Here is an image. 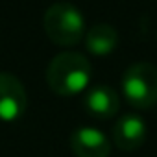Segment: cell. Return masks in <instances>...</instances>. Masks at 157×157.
I'll use <instances>...</instances> for the list:
<instances>
[{
  "mask_svg": "<svg viewBox=\"0 0 157 157\" xmlns=\"http://www.w3.org/2000/svg\"><path fill=\"white\" fill-rule=\"evenodd\" d=\"M122 93L128 104L137 109L157 104V67L146 61L128 67L122 76Z\"/></svg>",
  "mask_w": 157,
  "mask_h": 157,
  "instance_id": "3957f363",
  "label": "cell"
},
{
  "mask_svg": "<svg viewBox=\"0 0 157 157\" xmlns=\"http://www.w3.org/2000/svg\"><path fill=\"white\" fill-rule=\"evenodd\" d=\"M91 63L78 52L57 54L46 68L48 87L61 96H74L87 89L91 82Z\"/></svg>",
  "mask_w": 157,
  "mask_h": 157,
  "instance_id": "6da1fadb",
  "label": "cell"
},
{
  "mask_svg": "<svg viewBox=\"0 0 157 157\" xmlns=\"http://www.w3.org/2000/svg\"><path fill=\"white\" fill-rule=\"evenodd\" d=\"M83 107L89 115L96 118H111L118 113L120 100L115 89L109 85H94L83 96Z\"/></svg>",
  "mask_w": 157,
  "mask_h": 157,
  "instance_id": "52a82bcc",
  "label": "cell"
},
{
  "mask_svg": "<svg viewBox=\"0 0 157 157\" xmlns=\"http://www.w3.org/2000/svg\"><path fill=\"white\" fill-rule=\"evenodd\" d=\"M43 24L50 41L59 46H74L85 37V19L68 2L52 4L44 13Z\"/></svg>",
  "mask_w": 157,
  "mask_h": 157,
  "instance_id": "7a4b0ae2",
  "label": "cell"
},
{
  "mask_svg": "<svg viewBox=\"0 0 157 157\" xmlns=\"http://www.w3.org/2000/svg\"><path fill=\"white\" fill-rule=\"evenodd\" d=\"M117 41H118V33L107 22L94 24L85 33V46L94 56H107V54H111L115 50V46H117Z\"/></svg>",
  "mask_w": 157,
  "mask_h": 157,
  "instance_id": "ba28073f",
  "label": "cell"
},
{
  "mask_svg": "<svg viewBox=\"0 0 157 157\" xmlns=\"http://www.w3.org/2000/svg\"><path fill=\"white\" fill-rule=\"evenodd\" d=\"M146 139V124L139 115H122L113 126V142L124 151H133Z\"/></svg>",
  "mask_w": 157,
  "mask_h": 157,
  "instance_id": "8992f818",
  "label": "cell"
},
{
  "mask_svg": "<svg viewBox=\"0 0 157 157\" xmlns=\"http://www.w3.org/2000/svg\"><path fill=\"white\" fill-rule=\"evenodd\" d=\"M70 148L76 157H109L111 142L96 128L83 126L70 135Z\"/></svg>",
  "mask_w": 157,
  "mask_h": 157,
  "instance_id": "5b68a950",
  "label": "cell"
},
{
  "mask_svg": "<svg viewBox=\"0 0 157 157\" xmlns=\"http://www.w3.org/2000/svg\"><path fill=\"white\" fill-rule=\"evenodd\" d=\"M26 111V91L17 76L0 72V120L15 122Z\"/></svg>",
  "mask_w": 157,
  "mask_h": 157,
  "instance_id": "277c9868",
  "label": "cell"
}]
</instances>
